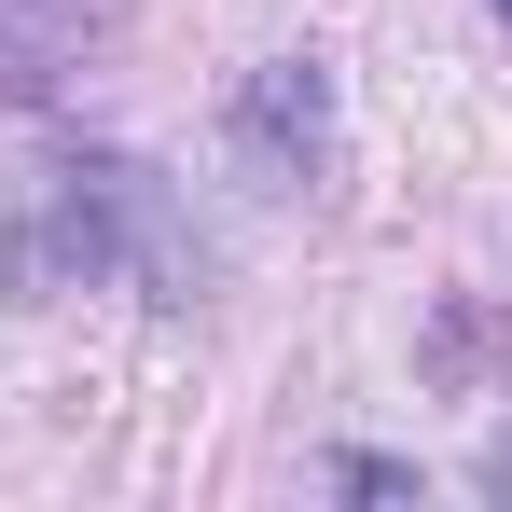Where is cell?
Returning a JSON list of instances; mask_svg holds the SVG:
<instances>
[{
    "label": "cell",
    "mask_w": 512,
    "mask_h": 512,
    "mask_svg": "<svg viewBox=\"0 0 512 512\" xmlns=\"http://www.w3.org/2000/svg\"><path fill=\"white\" fill-rule=\"evenodd\" d=\"M0 277H14V305H70V291H111V277H139L153 305H194L208 250H194L180 194L139 153H42V167L14 180Z\"/></svg>",
    "instance_id": "6da1fadb"
},
{
    "label": "cell",
    "mask_w": 512,
    "mask_h": 512,
    "mask_svg": "<svg viewBox=\"0 0 512 512\" xmlns=\"http://www.w3.org/2000/svg\"><path fill=\"white\" fill-rule=\"evenodd\" d=\"M222 139H236L250 194H319V167H333V70L319 56H263L236 84V111H222Z\"/></svg>",
    "instance_id": "7a4b0ae2"
},
{
    "label": "cell",
    "mask_w": 512,
    "mask_h": 512,
    "mask_svg": "<svg viewBox=\"0 0 512 512\" xmlns=\"http://www.w3.org/2000/svg\"><path fill=\"white\" fill-rule=\"evenodd\" d=\"M111 28H125V0H0V97L42 111V97L97 84Z\"/></svg>",
    "instance_id": "3957f363"
},
{
    "label": "cell",
    "mask_w": 512,
    "mask_h": 512,
    "mask_svg": "<svg viewBox=\"0 0 512 512\" xmlns=\"http://www.w3.org/2000/svg\"><path fill=\"white\" fill-rule=\"evenodd\" d=\"M333 485H346V499H416V471H402V457H346Z\"/></svg>",
    "instance_id": "277c9868"
},
{
    "label": "cell",
    "mask_w": 512,
    "mask_h": 512,
    "mask_svg": "<svg viewBox=\"0 0 512 512\" xmlns=\"http://www.w3.org/2000/svg\"><path fill=\"white\" fill-rule=\"evenodd\" d=\"M485 499H512V429H499V443H485Z\"/></svg>",
    "instance_id": "5b68a950"
},
{
    "label": "cell",
    "mask_w": 512,
    "mask_h": 512,
    "mask_svg": "<svg viewBox=\"0 0 512 512\" xmlns=\"http://www.w3.org/2000/svg\"><path fill=\"white\" fill-rule=\"evenodd\" d=\"M499 14H512V0H499Z\"/></svg>",
    "instance_id": "8992f818"
}]
</instances>
